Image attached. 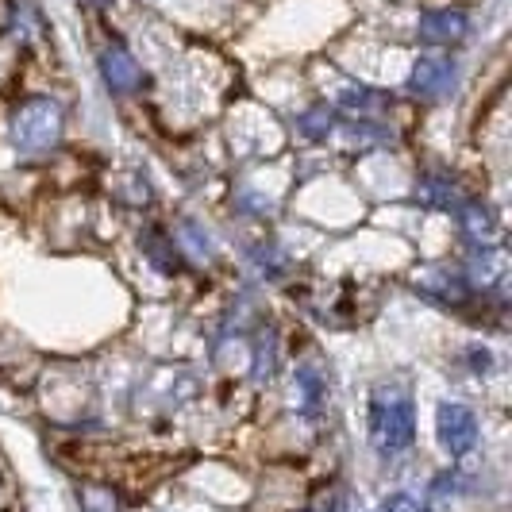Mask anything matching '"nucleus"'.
<instances>
[{
	"label": "nucleus",
	"mask_w": 512,
	"mask_h": 512,
	"mask_svg": "<svg viewBox=\"0 0 512 512\" xmlns=\"http://www.w3.org/2000/svg\"><path fill=\"white\" fill-rule=\"evenodd\" d=\"M416 436V405L405 385L385 382L370 393V443L382 459L401 455Z\"/></svg>",
	"instance_id": "obj_1"
},
{
	"label": "nucleus",
	"mask_w": 512,
	"mask_h": 512,
	"mask_svg": "<svg viewBox=\"0 0 512 512\" xmlns=\"http://www.w3.org/2000/svg\"><path fill=\"white\" fill-rule=\"evenodd\" d=\"M62 128H66L62 104L51 101V97H31L12 116V143H16V151L24 154L47 151L62 139Z\"/></svg>",
	"instance_id": "obj_2"
},
{
	"label": "nucleus",
	"mask_w": 512,
	"mask_h": 512,
	"mask_svg": "<svg viewBox=\"0 0 512 512\" xmlns=\"http://www.w3.org/2000/svg\"><path fill=\"white\" fill-rule=\"evenodd\" d=\"M436 436H439L443 451H447L451 459L470 455V451H474V443H478V416H474V409H466V405H459V401L439 405Z\"/></svg>",
	"instance_id": "obj_3"
},
{
	"label": "nucleus",
	"mask_w": 512,
	"mask_h": 512,
	"mask_svg": "<svg viewBox=\"0 0 512 512\" xmlns=\"http://www.w3.org/2000/svg\"><path fill=\"white\" fill-rule=\"evenodd\" d=\"M455 77H459V66L455 58L447 54H424L416 66H412L409 89L424 101H443L451 89H455Z\"/></svg>",
	"instance_id": "obj_4"
},
{
	"label": "nucleus",
	"mask_w": 512,
	"mask_h": 512,
	"mask_svg": "<svg viewBox=\"0 0 512 512\" xmlns=\"http://www.w3.org/2000/svg\"><path fill=\"white\" fill-rule=\"evenodd\" d=\"M470 31V20L459 8H439V12H424L420 16V39L432 47H451Z\"/></svg>",
	"instance_id": "obj_5"
},
{
	"label": "nucleus",
	"mask_w": 512,
	"mask_h": 512,
	"mask_svg": "<svg viewBox=\"0 0 512 512\" xmlns=\"http://www.w3.org/2000/svg\"><path fill=\"white\" fill-rule=\"evenodd\" d=\"M101 74L116 97L135 93V89L143 85V70H139V62H135L124 47H108V51L101 54Z\"/></svg>",
	"instance_id": "obj_6"
},
{
	"label": "nucleus",
	"mask_w": 512,
	"mask_h": 512,
	"mask_svg": "<svg viewBox=\"0 0 512 512\" xmlns=\"http://www.w3.org/2000/svg\"><path fill=\"white\" fill-rule=\"evenodd\" d=\"M420 289H424L432 301H439V305L459 308L470 301V278L459 274V270H432V274L420 282Z\"/></svg>",
	"instance_id": "obj_7"
},
{
	"label": "nucleus",
	"mask_w": 512,
	"mask_h": 512,
	"mask_svg": "<svg viewBox=\"0 0 512 512\" xmlns=\"http://www.w3.org/2000/svg\"><path fill=\"white\" fill-rule=\"evenodd\" d=\"M139 247H143V255L151 262L158 274H178L181 270V255L178 247H174V235H162L158 228H147L139 235Z\"/></svg>",
	"instance_id": "obj_8"
},
{
	"label": "nucleus",
	"mask_w": 512,
	"mask_h": 512,
	"mask_svg": "<svg viewBox=\"0 0 512 512\" xmlns=\"http://www.w3.org/2000/svg\"><path fill=\"white\" fill-rule=\"evenodd\" d=\"M455 216H459L466 239H474V243H489V239L497 235V216H493V208H489L486 201H466V197H462V205L455 208Z\"/></svg>",
	"instance_id": "obj_9"
},
{
	"label": "nucleus",
	"mask_w": 512,
	"mask_h": 512,
	"mask_svg": "<svg viewBox=\"0 0 512 512\" xmlns=\"http://www.w3.org/2000/svg\"><path fill=\"white\" fill-rule=\"evenodd\" d=\"M416 201L428 208H447V212H455L462 205V193L455 189V181L443 178V174H420L416 181Z\"/></svg>",
	"instance_id": "obj_10"
},
{
	"label": "nucleus",
	"mask_w": 512,
	"mask_h": 512,
	"mask_svg": "<svg viewBox=\"0 0 512 512\" xmlns=\"http://www.w3.org/2000/svg\"><path fill=\"white\" fill-rule=\"evenodd\" d=\"M335 128V112L332 108H324V104H316V108H308L305 116L297 120V131L305 135V139H312V143H320V139H328Z\"/></svg>",
	"instance_id": "obj_11"
},
{
	"label": "nucleus",
	"mask_w": 512,
	"mask_h": 512,
	"mask_svg": "<svg viewBox=\"0 0 512 512\" xmlns=\"http://www.w3.org/2000/svg\"><path fill=\"white\" fill-rule=\"evenodd\" d=\"M382 101H385L382 93H374V89H366V85H355V89H343V93H339V104L351 108L355 116H370Z\"/></svg>",
	"instance_id": "obj_12"
},
{
	"label": "nucleus",
	"mask_w": 512,
	"mask_h": 512,
	"mask_svg": "<svg viewBox=\"0 0 512 512\" xmlns=\"http://www.w3.org/2000/svg\"><path fill=\"white\" fill-rule=\"evenodd\" d=\"M297 389H301V409L305 412L320 409V401H324V382H320L316 370L301 366V370H297Z\"/></svg>",
	"instance_id": "obj_13"
},
{
	"label": "nucleus",
	"mask_w": 512,
	"mask_h": 512,
	"mask_svg": "<svg viewBox=\"0 0 512 512\" xmlns=\"http://www.w3.org/2000/svg\"><path fill=\"white\" fill-rule=\"evenodd\" d=\"M274 359H278V339L270 332V339L258 343V351H255V382H266V378L274 374Z\"/></svg>",
	"instance_id": "obj_14"
},
{
	"label": "nucleus",
	"mask_w": 512,
	"mask_h": 512,
	"mask_svg": "<svg viewBox=\"0 0 512 512\" xmlns=\"http://www.w3.org/2000/svg\"><path fill=\"white\" fill-rule=\"evenodd\" d=\"M81 505H85V512H120V501L112 497V489H85Z\"/></svg>",
	"instance_id": "obj_15"
},
{
	"label": "nucleus",
	"mask_w": 512,
	"mask_h": 512,
	"mask_svg": "<svg viewBox=\"0 0 512 512\" xmlns=\"http://www.w3.org/2000/svg\"><path fill=\"white\" fill-rule=\"evenodd\" d=\"M255 258H258V266H262L266 278H282L285 274V258L278 255V247H258Z\"/></svg>",
	"instance_id": "obj_16"
},
{
	"label": "nucleus",
	"mask_w": 512,
	"mask_h": 512,
	"mask_svg": "<svg viewBox=\"0 0 512 512\" xmlns=\"http://www.w3.org/2000/svg\"><path fill=\"white\" fill-rule=\"evenodd\" d=\"M382 512H428V509H424L416 497H409V493H393L382 505Z\"/></svg>",
	"instance_id": "obj_17"
},
{
	"label": "nucleus",
	"mask_w": 512,
	"mask_h": 512,
	"mask_svg": "<svg viewBox=\"0 0 512 512\" xmlns=\"http://www.w3.org/2000/svg\"><path fill=\"white\" fill-rule=\"evenodd\" d=\"M185 243H189V247H193L197 255H212V243H208V239H205V231L197 228L193 220H185Z\"/></svg>",
	"instance_id": "obj_18"
},
{
	"label": "nucleus",
	"mask_w": 512,
	"mask_h": 512,
	"mask_svg": "<svg viewBox=\"0 0 512 512\" xmlns=\"http://www.w3.org/2000/svg\"><path fill=\"white\" fill-rule=\"evenodd\" d=\"M312 512H347V497H343L339 489H332V493H324V497L316 501V509Z\"/></svg>",
	"instance_id": "obj_19"
},
{
	"label": "nucleus",
	"mask_w": 512,
	"mask_h": 512,
	"mask_svg": "<svg viewBox=\"0 0 512 512\" xmlns=\"http://www.w3.org/2000/svg\"><path fill=\"white\" fill-rule=\"evenodd\" d=\"M470 366H474L478 374H486L489 366H493V362H489V351H486V347H470Z\"/></svg>",
	"instance_id": "obj_20"
}]
</instances>
